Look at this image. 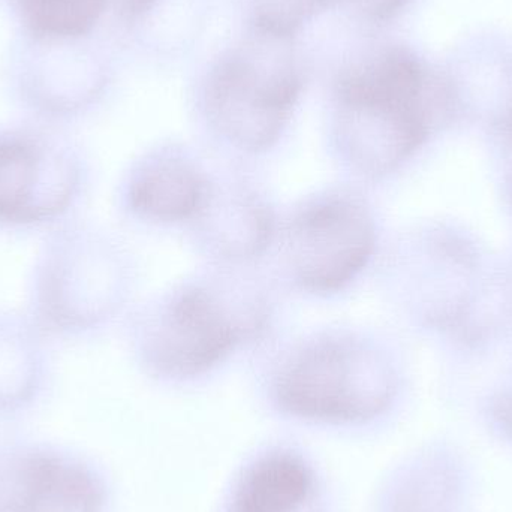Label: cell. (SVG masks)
Wrapping results in <instances>:
<instances>
[{"instance_id":"6da1fadb","label":"cell","mask_w":512,"mask_h":512,"mask_svg":"<svg viewBox=\"0 0 512 512\" xmlns=\"http://www.w3.org/2000/svg\"><path fill=\"white\" fill-rule=\"evenodd\" d=\"M259 264H210L132 307L126 343L152 378H203L237 352L267 342L279 291Z\"/></svg>"},{"instance_id":"7a4b0ae2","label":"cell","mask_w":512,"mask_h":512,"mask_svg":"<svg viewBox=\"0 0 512 512\" xmlns=\"http://www.w3.org/2000/svg\"><path fill=\"white\" fill-rule=\"evenodd\" d=\"M448 89L429 63L399 42L352 51L328 89V149L354 183L396 173L432 134Z\"/></svg>"},{"instance_id":"3957f363","label":"cell","mask_w":512,"mask_h":512,"mask_svg":"<svg viewBox=\"0 0 512 512\" xmlns=\"http://www.w3.org/2000/svg\"><path fill=\"white\" fill-rule=\"evenodd\" d=\"M298 41L246 24L198 75L195 116L221 155L249 161L279 146L309 78Z\"/></svg>"},{"instance_id":"277c9868","label":"cell","mask_w":512,"mask_h":512,"mask_svg":"<svg viewBox=\"0 0 512 512\" xmlns=\"http://www.w3.org/2000/svg\"><path fill=\"white\" fill-rule=\"evenodd\" d=\"M137 264L128 245L92 219L41 236L27 270L24 309L59 343L98 339L134 307Z\"/></svg>"},{"instance_id":"5b68a950","label":"cell","mask_w":512,"mask_h":512,"mask_svg":"<svg viewBox=\"0 0 512 512\" xmlns=\"http://www.w3.org/2000/svg\"><path fill=\"white\" fill-rule=\"evenodd\" d=\"M268 394L280 412L330 426H354L387 414L400 372L384 340L352 325L315 328L271 349Z\"/></svg>"},{"instance_id":"8992f818","label":"cell","mask_w":512,"mask_h":512,"mask_svg":"<svg viewBox=\"0 0 512 512\" xmlns=\"http://www.w3.org/2000/svg\"><path fill=\"white\" fill-rule=\"evenodd\" d=\"M379 245L375 210L357 183L331 185L279 213L265 259L277 288L313 298L349 291Z\"/></svg>"},{"instance_id":"52a82bcc","label":"cell","mask_w":512,"mask_h":512,"mask_svg":"<svg viewBox=\"0 0 512 512\" xmlns=\"http://www.w3.org/2000/svg\"><path fill=\"white\" fill-rule=\"evenodd\" d=\"M93 183L86 150L42 128H0V234L44 236L81 216Z\"/></svg>"},{"instance_id":"ba28073f","label":"cell","mask_w":512,"mask_h":512,"mask_svg":"<svg viewBox=\"0 0 512 512\" xmlns=\"http://www.w3.org/2000/svg\"><path fill=\"white\" fill-rule=\"evenodd\" d=\"M218 158L195 147L164 143L141 153L117 183V212L138 225L186 233L203 212L218 173Z\"/></svg>"},{"instance_id":"9c48e42d","label":"cell","mask_w":512,"mask_h":512,"mask_svg":"<svg viewBox=\"0 0 512 512\" xmlns=\"http://www.w3.org/2000/svg\"><path fill=\"white\" fill-rule=\"evenodd\" d=\"M240 162L221 159L209 200L185 233L210 264H259L276 233L279 212Z\"/></svg>"},{"instance_id":"30bf717a","label":"cell","mask_w":512,"mask_h":512,"mask_svg":"<svg viewBox=\"0 0 512 512\" xmlns=\"http://www.w3.org/2000/svg\"><path fill=\"white\" fill-rule=\"evenodd\" d=\"M56 343L24 307L0 306V417L38 402L50 387Z\"/></svg>"},{"instance_id":"8fae6325","label":"cell","mask_w":512,"mask_h":512,"mask_svg":"<svg viewBox=\"0 0 512 512\" xmlns=\"http://www.w3.org/2000/svg\"><path fill=\"white\" fill-rule=\"evenodd\" d=\"M400 478L394 512H465L472 475L459 448L438 445L423 451Z\"/></svg>"},{"instance_id":"7c38bea8","label":"cell","mask_w":512,"mask_h":512,"mask_svg":"<svg viewBox=\"0 0 512 512\" xmlns=\"http://www.w3.org/2000/svg\"><path fill=\"white\" fill-rule=\"evenodd\" d=\"M315 493L312 469L297 454H267L245 472L231 512H298Z\"/></svg>"},{"instance_id":"4fadbf2b","label":"cell","mask_w":512,"mask_h":512,"mask_svg":"<svg viewBox=\"0 0 512 512\" xmlns=\"http://www.w3.org/2000/svg\"><path fill=\"white\" fill-rule=\"evenodd\" d=\"M414 0H245L246 23L300 36L307 24L328 14L382 26L396 20Z\"/></svg>"},{"instance_id":"5bb4252c","label":"cell","mask_w":512,"mask_h":512,"mask_svg":"<svg viewBox=\"0 0 512 512\" xmlns=\"http://www.w3.org/2000/svg\"><path fill=\"white\" fill-rule=\"evenodd\" d=\"M206 14L207 0H122L126 23L143 29L161 54L189 47Z\"/></svg>"},{"instance_id":"9a60e30c","label":"cell","mask_w":512,"mask_h":512,"mask_svg":"<svg viewBox=\"0 0 512 512\" xmlns=\"http://www.w3.org/2000/svg\"><path fill=\"white\" fill-rule=\"evenodd\" d=\"M27 26L48 38H78L93 29L107 0H18Z\"/></svg>"},{"instance_id":"2e32d148","label":"cell","mask_w":512,"mask_h":512,"mask_svg":"<svg viewBox=\"0 0 512 512\" xmlns=\"http://www.w3.org/2000/svg\"><path fill=\"white\" fill-rule=\"evenodd\" d=\"M489 421L496 436L512 445V382L493 396Z\"/></svg>"},{"instance_id":"e0dca14e","label":"cell","mask_w":512,"mask_h":512,"mask_svg":"<svg viewBox=\"0 0 512 512\" xmlns=\"http://www.w3.org/2000/svg\"><path fill=\"white\" fill-rule=\"evenodd\" d=\"M498 126L502 134L512 140V98L511 101L508 102L507 107H505V110L502 111L501 116H499Z\"/></svg>"}]
</instances>
